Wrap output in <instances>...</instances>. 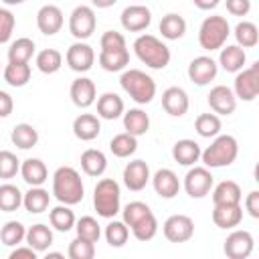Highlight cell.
<instances>
[{"instance_id":"cell-53","label":"cell","mask_w":259,"mask_h":259,"mask_svg":"<svg viewBox=\"0 0 259 259\" xmlns=\"http://www.w3.org/2000/svg\"><path fill=\"white\" fill-rule=\"evenodd\" d=\"M14 109V99L10 93L0 91V117H8Z\"/></svg>"},{"instance_id":"cell-5","label":"cell","mask_w":259,"mask_h":259,"mask_svg":"<svg viewBox=\"0 0 259 259\" xmlns=\"http://www.w3.org/2000/svg\"><path fill=\"white\" fill-rule=\"evenodd\" d=\"M119 85L140 105H146L156 97V81L148 73H144L140 69L123 71L121 77H119Z\"/></svg>"},{"instance_id":"cell-21","label":"cell","mask_w":259,"mask_h":259,"mask_svg":"<svg viewBox=\"0 0 259 259\" xmlns=\"http://www.w3.org/2000/svg\"><path fill=\"white\" fill-rule=\"evenodd\" d=\"M150 178H152L156 194L162 196V198H174L178 194V190H180V180H178V176L170 168H160Z\"/></svg>"},{"instance_id":"cell-17","label":"cell","mask_w":259,"mask_h":259,"mask_svg":"<svg viewBox=\"0 0 259 259\" xmlns=\"http://www.w3.org/2000/svg\"><path fill=\"white\" fill-rule=\"evenodd\" d=\"M63 22H65L63 10H61L59 6H55V4H45V6L36 12V26H38V30H40L42 34H47V36L57 34V32L63 28Z\"/></svg>"},{"instance_id":"cell-14","label":"cell","mask_w":259,"mask_h":259,"mask_svg":"<svg viewBox=\"0 0 259 259\" xmlns=\"http://www.w3.org/2000/svg\"><path fill=\"white\" fill-rule=\"evenodd\" d=\"M119 20H121V26L127 32H142V30H146L150 26L152 12L144 4H132V6H125L123 8Z\"/></svg>"},{"instance_id":"cell-43","label":"cell","mask_w":259,"mask_h":259,"mask_svg":"<svg viewBox=\"0 0 259 259\" xmlns=\"http://www.w3.org/2000/svg\"><path fill=\"white\" fill-rule=\"evenodd\" d=\"M194 130L200 138H214L221 132V117L217 113H200L194 121Z\"/></svg>"},{"instance_id":"cell-50","label":"cell","mask_w":259,"mask_h":259,"mask_svg":"<svg viewBox=\"0 0 259 259\" xmlns=\"http://www.w3.org/2000/svg\"><path fill=\"white\" fill-rule=\"evenodd\" d=\"M16 26V18L8 8H0V45L8 42Z\"/></svg>"},{"instance_id":"cell-16","label":"cell","mask_w":259,"mask_h":259,"mask_svg":"<svg viewBox=\"0 0 259 259\" xmlns=\"http://www.w3.org/2000/svg\"><path fill=\"white\" fill-rule=\"evenodd\" d=\"M208 105L217 115H231L237 109V97L231 87L217 85L208 93Z\"/></svg>"},{"instance_id":"cell-41","label":"cell","mask_w":259,"mask_h":259,"mask_svg":"<svg viewBox=\"0 0 259 259\" xmlns=\"http://www.w3.org/2000/svg\"><path fill=\"white\" fill-rule=\"evenodd\" d=\"M235 38L241 49H253L259 42V30H257L255 22H249V20L239 22L235 26Z\"/></svg>"},{"instance_id":"cell-51","label":"cell","mask_w":259,"mask_h":259,"mask_svg":"<svg viewBox=\"0 0 259 259\" xmlns=\"http://www.w3.org/2000/svg\"><path fill=\"white\" fill-rule=\"evenodd\" d=\"M225 4L233 16H247L251 10V0H225Z\"/></svg>"},{"instance_id":"cell-32","label":"cell","mask_w":259,"mask_h":259,"mask_svg":"<svg viewBox=\"0 0 259 259\" xmlns=\"http://www.w3.org/2000/svg\"><path fill=\"white\" fill-rule=\"evenodd\" d=\"M81 168L87 176H101L107 168V158L101 150L89 148L81 154Z\"/></svg>"},{"instance_id":"cell-44","label":"cell","mask_w":259,"mask_h":259,"mask_svg":"<svg viewBox=\"0 0 259 259\" xmlns=\"http://www.w3.org/2000/svg\"><path fill=\"white\" fill-rule=\"evenodd\" d=\"M24 235H26V227L22 223H18V221H8L0 229V241L6 247H16L18 243L24 241Z\"/></svg>"},{"instance_id":"cell-52","label":"cell","mask_w":259,"mask_h":259,"mask_svg":"<svg viewBox=\"0 0 259 259\" xmlns=\"http://www.w3.org/2000/svg\"><path fill=\"white\" fill-rule=\"evenodd\" d=\"M245 210L253 217V219H259V192L257 190H251L245 198Z\"/></svg>"},{"instance_id":"cell-15","label":"cell","mask_w":259,"mask_h":259,"mask_svg":"<svg viewBox=\"0 0 259 259\" xmlns=\"http://www.w3.org/2000/svg\"><path fill=\"white\" fill-rule=\"evenodd\" d=\"M219 73V65L212 57H206V55H200L196 59L190 61L188 65V79L194 83V85H208Z\"/></svg>"},{"instance_id":"cell-1","label":"cell","mask_w":259,"mask_h":259,"mask_svg":"<svg viewBox=\"0 0 259 259\" xmlns=\"http://www.w3.org/2000/svg\"><path fill=\"white\" fill-rule=\"evenodd\" d=\"M123 223L132 229V235L142 243L154 239L158 233V221L152 208L142 200H134L123 206Z\"/></svg>"},{"instance_id":"cell-42","label":"cell","mask_w":259,"mask_h":259,"mask_svg":"<svg viewBox=\"0 0 259 259\" xmlns=\"http://www.w3.org/2000/svg\"><path fill=\"white\" fill-rule=\"evenodd\" d=\"M61 65H63V55L57 49H45L36 55V67L45 75L57 73L61 69Z\"/></svg>"},{"instance_id":"cell-31","label":"cell","mask_w":259,"mask_h":259,"mask_svg":"<svg viewBox=\"0 0 259 259\" xmlns=\"http://www.w3.org/2000/svg\"><path fill=\"white\" fill-rule=\"evenodd\" d=\"M49 202H51V194L40 186H30V190L22 194V206L32 214L45 212L49 208Z\"/></svg>"},{"instance_id":"cell-29","label":"cell","mask_w":259,"mask_h":259,"mask_svg":"<svg viewBox=\"0 0 259 259\" xmlns=\"http://www.w3.org/2000/svg\"><path fill=\"white\" fill-rule=\"evenodd\" d=\"M24 239H26V245L28 247H32L36 253H42V251H47L53 245V231L47 225L36 223V225H32V227L26 229Z\"/></svg>"},{"instance_id":"cell-6","label":"cell","mask_w":259,"mask_h":259,"mask_svg":"<svg viewBox=\"0 0 259 259\" xmlns=\"http://www.w3.org/2000/svg\"><path fill=\"white\" fill-rule=\"evenodd\" d=\"M93 206L99 217L113 219L121 206V190L113 178H101L93 188Z\"/></svg>"},{"instance_id":"cell-47","label":"cell","mask_w":259,"mask_h":259,"mask_svg":"<svg viewBox=\"0 0 259 259\" xmlns=\"http://www.w3.org/2000/svg\"><path fill=\"white\" fill-rule=\"evenodd\" d=\"M67 255L71 259H93L95 257V243H91V241H87L83 237H75L69 243Z\"/></svg>"},{"instance_id":"cell-13","label":"cell","mask_w":259,"mask_h":259,"mask_svg":"<svg viewBox=\"0 0 259 259\" xmlns=\"http://www.w3.org/2000/svg\"><path fill=\"white\" fill-rule=\"evenodd\" d=\"M65 61L67 65L75 71V73H87L93 63H95V51L93 47H89L87 42H73L69 49H67V55H65Z\"/></svg>"},{"instance_id":"cell-34","label":"cell","mask_w":259,"mask_h":259,"mask_svg":"<svg viewBox=\"0 0 259 259\" xmlns=\"http://www.w3.org/2000/svg\"><path fill=\"white\" fill-rule=\"evenodd\" d=\"M130 63V51L121 49V51H99V65L103 71L115 73V71H123Z\"/></svg>"},{"instance_id":"cell-8","label":"cell","mask_w":259,"mask_h":259,"mask_svg":"<svg viewBox=\"0 0 259 259\" xmlns=\"http://www.w3.org/2000/svg\"><path fill=\"white\" fill-rule=\"evenodd\" d=\"M233 93L241 101H253L259 93V63L249 65L247 69L237 71L235 83H233Z\"/></svg>"},{"instance_id":"cell-7","label":"cell","mask_w":259,"mask_h":259,"mask_svg":"<svg viewBox=\"0 0 259 259\" xmlns=\"http://www.w3.org/2000/svg\"><path fill=\"white\" fill-rule=\"evenodd\" d=\"M231 26L225 16H206L198 28V42L204 51H217L227 42Z\"/></svg>"},{"instance_id":"cell-22","label":"cell","mask_w":259,"mask_h":259,"mask_svg":"<svg viewBox=\"0 0 259 259\" xmlns=\"http://www.w3.org/2000/svg\"><path fill=\"white\" fill-rule=\"evenodd\" d=\"M241 221H243V206L241 204H214L212 223L219 229H233Z\"/></svg>"},{"instance_id":"cell-48","label":"cell","mask_w":259,"mask_h":259,"mask_svg":"<svg viewBox=\"0 0 259 259\" xmlns=\"http://www.w3.org/2000/svg\"><path fill=\"white\" fill-rule=\"evenodd\" d=\"M20 172V160L10 150H0V178L10 180Z\"/></svg>"},{"instance_id":"cell-54","label":"cell","mask_w":259,"mask_h":259,"mask_svg":"<svg viewBox=\"0 0 259 259\" xmlns=\"http://www.w3.org/2000/svg\"><path fill=\"white\" fill-rule=\"evenodd\" d=\"M10 259H36V251L32 247H16L10 253Z\"/></svg>"},{"instance_id":"cell-12","label":"cell","mask_w":259,"mask_h":259,"mask_svg":"<svg viewBox=\"0 0 259 259\" xmlns=\"http://www.w3.org/2000/svg\"><path fill=\"white\" fill-rule=\"evenodd\" d=\"M255 241L249 231H233L223 245V251L229 259H247L253 253Z\"/></svg>"},{"instance_id":"cell-30","label":"cell","mask_w":259,"mask_h":259,"mask_svg":"<svg viewBox=\"0 0 259 259\" xmlns=\"http://www.w3.org/2000/svg\"><path fill=\"white\" fill-rule=\"evenodd\" d=\"M123 127H125L127 134H132L136 138L144 136L150 130V117H148V113L144 109L134 107L130 111H123Z\"/></svg>"},{"instance_id":"cell-24","label":"cell","mask_w":259,"mask_h":259,"mask_svg":"<svg viewBox=\"0 0 259 259\" xmlns=\"http://www.w3.org/2000/svg\"><path fill=\"white\" fill-rule=\"evenodd\" d=\"M20 176H22V180L26 184L40 186L49 178V170H47V166H45L42 160H38V158H26L20 164Z\"/></svg>"},{"instance_id":"cell-33","label":"cell","mask_w":259,"mask_h":259,"mask_svg":"<svg viewBox=\"0 0 259 259\" xmlns=\"http://www.w3.org/2000/svg\"><path fill=\"white\" fill-rule=\"evenodd\" d=\"M160 32H162V36L166 40H178L186 32V20L180 14H176V12H170V14L162 16V20H160Z\"/></svg>"},{"instance_id":"cell-55","label":"cell","mask_w":259,"mask_h":259,"mask_svg":"<svg viewBox=\"0 0 259 259\" xmlns=\"http://www.w3.org/2000/svg\"><path fill=\"white\" fill-rule=\"evenodd\" d=\"M192 2L200 10H212V8H217L221 4V0H192Z\"/></svg>"},{"instance_id":"cell-49","label":"cell","mask_w":259,"mask_h":259,"mask_svg":"<svg viewBox=\"0 0 259 259\" xmlns=\"http://www.w3.org/2000/svg\"><path fill=\"white\" fill-rule=\"evenodd\" d=\"M99 45H101V51H121V49H127L123 34L117 32V30H105L101 34Z\"/></svg>"},{"instance_id":"cell-3","label":"cell","mask_w":259,"mask_h":259,"mask_svg":"<svg viewBox=\"0 0 259 259\" xmlns=\"http://www.w3.org/2000/svg\"><path fill=\"white\" fill-rule=\"evenodd\" d=\"M136 57L150 69H164L170 63V49L154 34H140L134 40Z\"/></svg>"},{"instance_id":"cell-36","label":"cell","mask_w":259,"mask_h":259,"mask_svg":"<svg viewBox=\"0 0 259 259\" xmlns=\"http://www.w3.org/2000/svg\"><path fill=\"white\" fill-rule=\"evenodd\" d=\"M10 140L16 148L20 150H30L36 146L38 142V132L30 125V123H18L12 127V134H10Z\"/></svg>"},{"instance_id":"cell-4","label":"cell","mask_w":259,"mask_h":259,"mask_svg":"<svg viewBox=\"0 0 259 259\" xmlns=\"http://www.w3.org/2000/svg\"><path fill=\"white\" fill-rule=\"evenodd\" d=\"M239 156V144L233 136H214L210 146L200 152V160L206 168H223L231 166Z\"/></svg>"},{"instance_id":"cell-11","label":"cell","mask_w":259,"mask_h":259,"mask_svg":"<svg viewBox=\"0 0 259 259\" xmlns=\"http://www.w3.org/2000/svg\"><path fill=\"white\" fill-rule=\"evenodd\" d=\"M162 231L170 243H186L194 235V221L188 214H172L164 221Z\"/></svg>"},{"instance_id":"cell-40","label":"cell","mask_w":259,"mask_h":259,"mask_svg":"<svg viewBox=\"0 0 259 259\" xmlns=\"http://www.w3.org/2000/svg\"><path fill=\"white\" fill-rule=\"evenodd\" d=\"M22 206V192L14 184H0V210L14 212Z\"/></svg>"},{"instance_id":"cell-20","label":"cell","mask_w":259,"mask_h":259,"mask_svg":"<svg viewBox=\"0 0 259 259\" xmlns=\"http://www.w3.org/2000/svg\"><path fill=\"white\" fill-rule=\"evenodd\" d=\"M188 93L182 87H168L162 93V107L172 117H182L188 111Z\"/></svg>"},{"instance_id":"cell-38","label":"cell","mask_w":259,"mask_h":259,"mask_svg":"<svg viewBox=\"0 0 259 259\" xmlns=\"http://www.w3.org/2000/svg\"><path fill=\"white\" fill-rule=\"evenodd\" d=\"M36 51V45L32 38H26V36H20L16 38L10 49H8V61H14V63H28L32 59Z\"/></svg>"},{"instance_id":"cell-46","label":"cell","mask_w":259,"mask_h":259,"mask_svg":"<svg viewBox=\"0 0 259 259\" xmlns=\"http://www.w3.org/2000/svg\"><path fill=\"white\" fill-rule=\"evenodd\" d=\"M73 229L77 231V237H83L91 243H97L101 237V227L93 217H81L79 221H75Z\"/></svg>"},{"instance_id":"cell-25","label":"cell","mask_w":259,"mask_h":259,"mask_svg":"<svg viewBox=\"0 0 259 259\" xmlns=\"http://www.w3.org/2000/svg\"><path fill=\"white\" fill-rule=\"evenodd\" d=\"M247 61L245 49H241L239 45H227L221 47V55H219V65L227 71V73H237L243 69Z\"/></svg>"},{"instance_id":"cell-26","label":"cell","mask_w":259,"mask_h":259,"mask_svg":"<svg viewBox=\"0 0 259 259\" xmlns=\"http://www.w3.org/2000/svg\"><path fill=\"white\" fill-rule=\"evenodd\" d=\"M123 109H125L123 99L117 93L107 91L97 99V115L103 119H117L119 115H123Z\"/></svg>"},{"instance_id":"cell-18","label":"cell","mask_w":259,"mask_h":259,"mask_svg":"<svg viewBox=\"0 0 259 259\" xmlns=\"http://www.w3.org/2000/svg\"><path fill=\"white\" fill-rule=\"evenodd\" d=\"M69 95H71V101L81 107V109H87L95 103V97H97V89H95V83L89 79V77H79L71 83V89H69Z\"/></svg>"},{"instance_id":"cell-35","label":"cell","mask_w":259,"mask_h":259,"mask_svg":"<svg viewBox=\"0 0 259 259\" xmlns=\"http://www.w3.org/2000/svg\"><path fill=\"white\" fill-rule=\"evenodd\" d=\"M4 81L10 87H24L30 81V65L8 61V65L4 67Z\"/></svg>"},{"instance_id":"cell-19","label":"cell","mask_w":259,"mask_h":259,"mask_svg":"<svg viewBox=\"0 0 259 259\" xmlns=\"http://www.w3.org/2000/svg\"><path fill=\"white\" fill-rule=\"evenodd\" d=\"M150 182V168L144 160H132L127 162V166L123 168V184L134 190L140 192L146 188V184Z\"/></svg>"},{"instance_id":"cell-10","label":"cell","mask_w":259,"mask_h":259,"mask_svg":"<svg viewBox=\"0 0 259 259\" xmlns=\"http://www.w3.org/2000/svg\"><path fill=\"white\" fill-rule=\"evenodd\" d=\"M214 184V178L206 166H194L184 176V190L190 198H204Z\"/></svg>"},{"instance_id":"cell-45","label":"cell","mask_w":259,"mask_h":259,"mask_svg":"<svg viewBox=\"0 0 259 259\" xmlns=\"http://www.w3.org/2000/svg\"><path fill=\"white\" fill-rule=\"evenodd\" d=\"M130 237V227L123 221H111L105 227V241L109 247H123Z\"/></svg>"},{"instance_id":"cell-37","label":"cell","mask_w":259,"mask_h":259,"mask_svg":"<svg viewBox=\"0 0 259 259\" xmlns=\"http://www.w3.org/2000/svg\"><path fill=\"white\" fill-rule=\"evenodd\" d=\"M49 221H51V227L57 229L59 233H67L75 227V212L69 208V204H59L55 208H51L49 212Z\"/></svg>"},{"instance_id":"cell-28","label":"cell","mask_w":259,"mask_h":259,"mask_svg":"<svg viewBox=\"0 0 259 259\" xmlns=\"http://www.w3.org/2000/svg\"><path fill=\"white\" fill-rule=\"evenodd\" d=\"M243 192L235 180H223L212 190V204H241Z\"/></svg>"},{"instance_id":"cell-57","label":"cell","mask_w":259,"mask_h":259,"mask_svg":"<svg viewBox=\"0 0 259 259\" xmlns=\"http://www.w3.org/2000/svg\"><path fill=\"white\" fill-rule=\"evenodd\" d=\"M6 6H16V4H22V2H26V0H2Z\"/></svg>"},{"instance_id":"cell-23","label":"cell","mask_w":259,"mask_h":259,"mask_svg":"<svg viewBox=\"0 0 259 259\" xmlns=\"http://www.w3.org/2000/svg\"><path fill=\"white\" fill-rule=\"evenodd\" d=\"M99 132H101V123H99V117L93 115V113H81L73 121V134L81 142L95 140L99 136Z\"/></svg>"},{"instance_id":"cell-9","label":"cell","mask_w":259,"mask_h":259,"mask_svg":"<svg viewBox=\"0 0 259 259\" xmlns=\"http://www.w3.org/2000/svg\"><path fill=\"white\" fill-rule=\"evenodd\" d=\"M95 26H97V18H95V12L91 6H77L71 16H69V32L77 38V40H85L89 38L93 32H95Z\"/></svg>"},{"instance_id":"cell-2","label":"cell","mask_w":259,"mask_h":259,"mask_svg":"<svg viewBox=\"0 0 259 259\" xmlns=\"http://www.w3.org/2000/svg\"><path fill=\"white\" fill-rule=\"evenodd\" d=\"M85 186L81 180V174L71 166H61L53 174V196L61 204H79L83 200Z\"/></svg>"},{"instance_id":"cell-56","label":"cell","mask_w":259,"mask_h":259,"mask_svg":"<svg viewBox=\"0 0 259 259\" xmlns=\"http://www.w3.org/2000/svg\"><path fill=\"white\" fill-rule=\"evenodd\" d=\"M117 0H91V4L95 6V8H109V6H113Z\"/></svg>"},{"instance_id":"cell-27","label":"cell","mask_w":259,"mask_h":259,"mask_svg":"<svg viewBox=\"0 0 259 259\" xmlns=\"http://www.w3.org/2000/svg\"><path fill=\"white\" fill-rule=\"evenodd\" d=\"M200 146L194 140H178L172 146V158L180 166H192L194 162L200 160Z\"/></svg>"},{"instance_id":"cell-39","label":"cell","mask_w":259,"mask_h":259,"mask_svg":"<svg viewBox=\"0 0 259 259\" xmlns=\"http://www.w3.org/2000/svg\"><path fill=\"white\" fill-rule=\"evenodd\" d=\"M109 150H111V154L117 156V158H130V156L138 150V138L132 136V134H127V132L117 134V136L111 138Z\"/></svg>"}]
</instances>
